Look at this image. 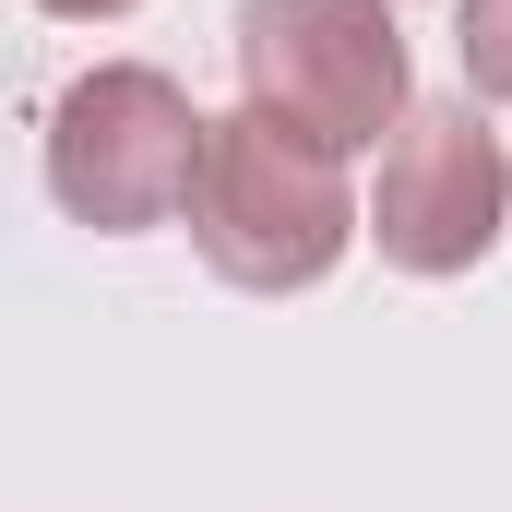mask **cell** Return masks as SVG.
<instances>
[{"label":"cell","instance_id":"cell-5","mask_svg":"<svg viewBox=\"0 0 512 512\" xmlns=\"http://www.w3.org/2000/svg\"><path fill=\"white\" fill-rule=\"evenodd\" d=\"M453 60L477 108H512V0H453Z\"/></svg>","mask_w":512,"mask_h":512},{"label":"cell","instance_id":"cell-3","mask_svg":"<svg viewBox=\"0 0 512 512\" xmlns=\"http://www.w3.org/2000/svg\"><path fill=\"white\" fill-rule=\"evenodd\" d=\"M239 108L310 131L322 155H382L417 120L405 24L382 0H239Z\"/></svg>","mask_w":512,"mask_h":512},{"label":"cell","instance_id":"cell-2","mask_svg":"<svg viewBox=\"0 0 512 512\" xmlns=\"http://www.w3.org/2000/svg\"><path fill=\"white\" fill-rule=\"evenodd\" d=\"M203 143H215V120L191 108L179 72H155V60H84L48 96V191H60L72 227L143 239V227L191 215Z\"/></svg>","mask_w":512,"mask_h":512},{"label":"cell","instance_id":"cell-4","mask_svg":"<svg viewBox=\"0 0 512 512\" xmlns=\"http://www.w3.org/2000/svg\"><path fill=\"white\" fill-rule=\"evenodd\" d=\"M512 227V155L477 96H429L417 120L382 143V179H370V251L417 286L441 274H477Z\"/></svg>","mask_w":512,"mask_h":512},{"label":"cell","instance_id":"cell-1","mask_svg":"<svg viewBox=\"0 0 512 512\" xmlns=\"http://www.w3.org/2000/svg\"><path fill=\"white\" fill-rule=\"evenodd\" d=\"M179 227H191L203 274H227L239 298H298V286H322L370 239V203L346 191V155H322L310 131L262 120V108H227Z\"/></svg>","mask_w":512,"mask_h":512},{"label":"cell","instance_id":"cell-6","mask_svg":"<svg viewBox=\"0 0 512 512\" xmlns=\"http://www.w3.org/2000/svg\"><path fill=\"white\" fill-rule=\"evenodd\" d=\"M36 12H60V24H120V12H143V0H36Z\"/></svg>","mask_w":512,"mask_h":512}]
</instances>
